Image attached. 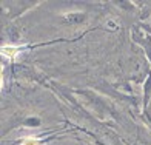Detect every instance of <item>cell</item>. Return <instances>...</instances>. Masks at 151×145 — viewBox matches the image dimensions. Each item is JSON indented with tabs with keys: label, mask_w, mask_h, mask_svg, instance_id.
<instances>
[{
	"label": "cell",
	"mask_w": 151,
	"mask_h": 145,
	"mask_svg": "<svg viewBox=\"0 0 151 145\" xmlns=\"http://www.w3.org/2000/svg\"><path fill=\"white\" fill-rule=\"evenodd\" d=\"M22 50V48H16V46H3L2 48V54L5 57H16V54Z\"/></svg>",
	"instance_id": "6da1fadb"
},
{
	"label": "cell",
	"mask_w": 151,
	"mask_h": 145,
	"mask_svg": "<svg viewBox=\"0 0 151 145\" xmlns=\"http://www.w3.org/2000/svg\"><path fill=\"white\" fill-rule=\"evenodd\" d=\"M23 145H42V141L36 139V137H28L23 141Z\"/></svg>",
	"instance_id": "7a4b0ae2"
}]
</instances>
